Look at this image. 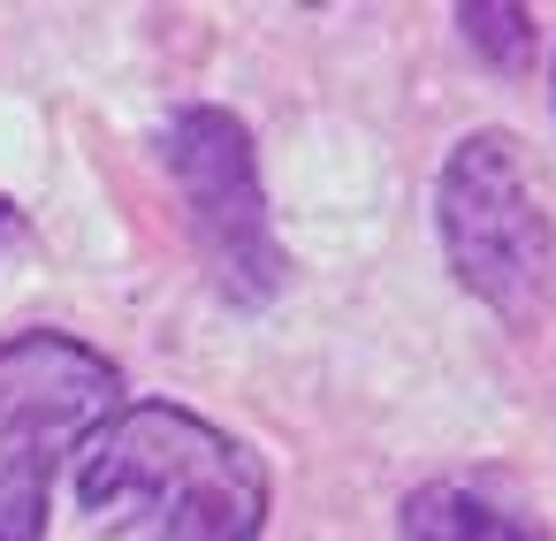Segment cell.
<instances>
[{
  "label": "cell",
  "mask_w": 556,
  "mask_h": 541,
  "mask_svg": "<svg viewBox=\"0 0 556 541\" xmlns=\"http://www.w3.org/2000/svg\"><path fill=\"white\" fill-rule=\"evenodd\" d=\"M434 229L442 260L465 298L495 320L526 328L556 282V222L510 130H465L434 176Z\"/></svg>",
  "instance_id": "3"
},
{
  "label": "cell",
  "mask_w": 556,
  "mask_h": 541,
  "mask_svg": "<svg viewBox=\"0 0 556 541\" xmlns=\"http://www.w3.org/2000/svg\"><path fill=\"white\" fill-rule=\"evenodd\" d=\"M161 153H168V176H176V199H184V229L199 244L206 282L237 313L275 305L290 290V252L275 237V214H267V184H260L252 130L229 108L199 100V108H176L168 115Z\"/></svg>",
  "instance_id": "4"
},
{
  "label": "cell",
  "mask_w": 556,
  "mask_h": 541,
  "mask_svg": "<svg viewBox=\"0 0 556 541\" xmlns=\"http://www.w3.org/2000/svg\"><path fill=\"white\" fill-rule=\"evenodd\" d=\"M457 24H465V39H472L495 70H518L526 47H533V16H526V9H457Z\"/></svg>",
  "instance_id": "6"
},
{
  "label": "cell",
  "mask_w": 556,
  "mask_h": 541,
  "mask_svg": "<svg viewBox=\"0 0 556 541\" xmlns=\"http://www.w3.org/2000/svg\"><path fill=\"white\" fill-rule=\"evenodd\" d=\"M123 412V366L70 336H0V541H47L54 473Z\"/></svg>",
  "instance_id": "2"
},
{
  "label": "cell",
  "mask_w": 556,
  "mask_h": 541,
  "mask_svg": "<svg viewBox=\"0 0 556 541\" xmlns=\"http://www.w3.org/2000/svg\"><path fill=\"white\" fill-rule=\"evenodd\" d=\"M77 495L123 541H260L267 526L260 450L161 397L123 404L85 442Z\"/></svg>",
  "instance_id": "1"
},
{
  "label": "cell",
  "mask_w": 556,
  "mask_h": 541,
  "mask_svg": "<svg viewBox=\"0 0 556 541\" xmlns=\"http://www.w3.org/2000/svg\"><path fill=\"white\" fill-rule=\"evenodd\" d=\"M404 541H541V526L472 480H427L404 495Z\"/></svg>",
  "instance_id": "5"
}]
</instances>
